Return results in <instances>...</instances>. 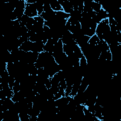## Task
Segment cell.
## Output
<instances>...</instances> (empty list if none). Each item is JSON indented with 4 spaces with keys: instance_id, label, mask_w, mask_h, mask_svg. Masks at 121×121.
Here are the masks:
<instances>
[{
    "instance_id": "1",
    "label": "cell",
    "mask_w": 121,
    "mask_h": 121,
    "mask_svg": "<svg viewBox=\"0 0 121 121\" xmlns=\"http://www.w3.org/2000/svg\"><path fill=\"white\" fill-rule=\"evenodd\" d=\"M33 44V42L29 40L26 41L24 42L19 47V50H23L25 52H29L31 51L32 46Z\"/></svg>"
},
{
    "instance_id": "2",
    "label": "cell",
    "mask_w": 121,
    "mask_h": 121,
    "mask_svg": "<svg viewBox=\"0 0 121 121\" xmlns=\"http://www.w3.org/2000/svg\"><path fill=\"white\" fill-rule=\"evenodd\" d=\"M51 9L54 11H63V9L58 0H54L50 3Z\"/></svg>"
},
{
    "instance_id": "3",
    "label": "cell",
    "mask_w": 121,
    "mask_h": 121,
    "mask_svg": "<svg viewBox=\"0 0 121 121\" xmlns=\"http://www.w3.org/2000/svg\"><path fill=\"white\" fill-rule=\"evenodd\" d=\"M99 41H100V39H99L97 35L95 34L90 38V39L88 41V43L91 46H94L97 45Z\"/></svg>"
},
{
    "instance_id": "4",
    "label": "cell",
    "mask_w": 121,
    "mask_h": 121,
    "mask_svg": "<svg viewBox=\"0 0 121 121\" xmlns=\"http://www.w3.org/2000/svg\"><path fill=\"white\" fill-rule=\"evenodd\" d=\"M91 8L94 11L97 13L102 8V5L99 2L92 0L91 2Z\"/></svg>"
},
{
    "instance_id": "5",
    "label": "cell",
    "mask_w": 121,
    "mask_h": 121,
    "mask_svg": "<svg viewBox=\"0 0 121 121\" xmlns=\"http://www.w3.org/2000/svg\"><path fill=\"white\" fill-rule=\"evenodd\" d=\"M12 90L14 94L19 92L20 90V84L19 81L15 80L12 88Z\"/></svg>"
},
{
    "instance_id": "6",
    "label": "cell",
    "mask_w": 121,
    "mask_h": 121,
    "mask_svg": "<svg viewBox=\"0 0 121 121\" xmlns=\"http://www.w3.org/2000/svg\"><path fill=\"white\" fill-rule=\"evenodd\" d=\"M15 78L14 77H12L11 76L9 77V80H8V84L9 87L12 90V88L14 84V82L15 81Z\"/></svg>"
},
{
    "instance_id": "7",
    "label": "cell",
    "mask_w": 121,
    "mask_h": 121,
    "mask_svg": "<svg viewBox=\"0 0 121 121\" xmlns=\"http://www.w3.org/2000/svg\"><path fill=\"white\" fill-rule=\"evenodd\" d=\"M34 19L36 21V22H39V23H43V24H44V20L41 17H40V16H36L35 17H34Z\"/></svg>"
},
{
    "instance_id": "8",
    "label": "cell",
    "mask_w": 121,
    "mask_h": 121,
    "mask_svg": "<svg viewBox=\"0 0 121 121\" xmlns=\"http://www.w3.org/2000/svg\"><path fill=\"white\" fill-rule=\"evenodd\" d=\"M44 85L46 86V87L47 88V89H50L51 86H52V84H51V80H50V78H47L45 81V83H44Z\"/></svg>"
}]
</instances>
